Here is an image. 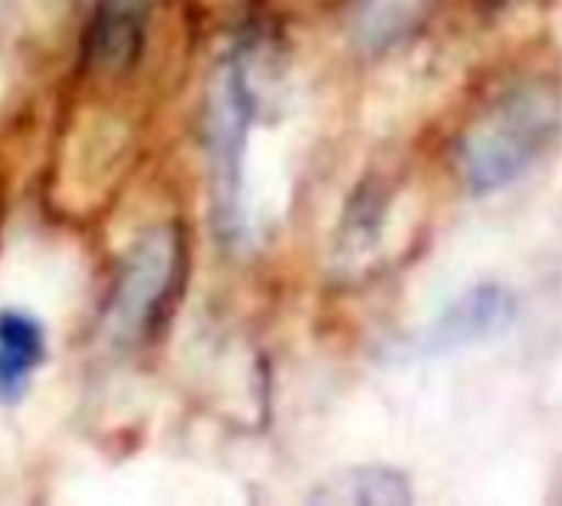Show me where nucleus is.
I'll return each instance as SVG.
<instances>
[{"label":"nucleus","instance_id":"2","mask_svg":"<svg viewBox=\"0 0 562 506\" xmlns=\"http://www.w3.org/2000/svg\"><path fill=\"white\" fill-rule=\"evenodd\" d=\"M560 125L557 95L540 86H517L501 95L464 135L461 165L474 191H494L517 181L553 142Z\"/></svg>","mask_w":562,"mask_h":506},{"label":"nucleus","instance_id":"6","mask_svg":"<svg viewBox=\"0 0 562 506\" xmlns=\"http://www.w3.org/2000/svg\"><path fill=\"white\" fill-rule=\"evenodd\" d=\"M43 359V326L23 310H0V402H16Z\"/></svg>","mask_w":562,"mask_h":506},{"label":"nucleus","instance_id":"5","mask_svg":"<svg viewBox=\"0 0 562 506\" xmlns=\"http://www.w3.org/2000/svg\"><path fill=\"white\" fill-rule=\"evenodd\" d=\"M148 0H99L86 36V59L99 72H122L138 59Z\"/></svg>","mask_w":562,"mask_h":506},{"label":"nucleus","instance_id":"8","mask_svg":"<svg viewBox=\"0 0 562 506\" xmlns=\"http://www.w3.org/2000/svg\"><path fill=\"white\" fill-rule=\"evenodd\" d=\"M425 0H366L362 3V30L372 40H385L392 33H398L405 23H412V16L422 10Z\"/></svg>","mask_w":562,"mask_h":506},{"label":"nucleus","instance_id":"4","mask_svg":"<svg viewBox=\"0 0 562 506\" xmlns=\"http://www.w3.org/2000/svg\"><path fill=\"white\" fill-rule=\"evenodd\" d=\"M514 296L501 286H477L464 293L425 336L422 352H454L501 336L514 319Z\"/></svg>","mask_w":562,"mask_h":506},{"label":"nucleus","instance_id":"1","mask_svg":"<svg viewBox=\"0 0 562 506\" xmlns=\"http://www.w3.org/2000/svg\"><path fill=\"white\" fill-rule=\"evenodd\" d=\"M257 46L237 43L224 53L207 79L204 105V151H207V194L221 240H240L244 234V168L250 125L257 119Z\"/></svg>","mask_w":562,"mask_h":506},{"label":"nucleus","instance_id":"7","mask_svg":"<svg viewBox=\"0 0 562 506\" xmlns=\"http://www.w3.org/2000/svg\"><path fill=\"white\" fill-rule=\"evenodd\" d=\"M316 504H346V506H405L412 504V491L405 477L385 471V468H359L346 471L333 481H326L316 494Z\"/></svg>","mask_w":562,"mask_h":506},{"label":"nucleus","instance_id":"3","mask_svg":"<svg viewBox=\"0 0 562 506\" xmlns=\"http://www.w3.org/2000/svg\"><path fill=\"white\" fill-rule=\"evenodd\" d=\"M181 270V230L158 224L125 254L105 303V333L119 346L142 342L161 319Z\"/></svg>","mask_w":562,"mask_h":506}]
</instances>
